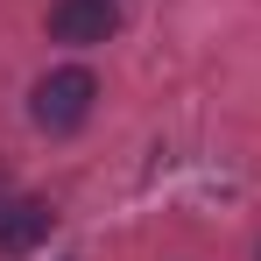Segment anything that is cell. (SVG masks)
<instances>
[{"instance_id": "1", "label": "cell", "mask_w": 261, "mask_h": 261, "mask_svg": "<svg viewBox=\"0 0 261 261\" xmlns=\"http://www.w3.org/2000/svg\"><path fill=\"white\" fill-rule=\"evenodd\" d=\"M92 106H99V78L85 64H57V71H43L29 85V120L43 134H78L92 120Z\"/></svg>"}, {"instance_id": "2", "label": "cell", "mask_w": 261, "mask_h": 261, "mask_svg": "<svg viewBox=\"0 0 261 261\" xmlns=\"http://www.w3.org/2000/svg\"><path fill=\"white\" fill-rule=\"evenodd\" d=\"M57 43L92 49V43H113L120 36V0H49V21H43Z\"/></svg>"}, {"instance_id": "3", "label": "cell", "mask_w": 261, "mask_h": 261, "mask_svg": "<svg viewBox=\"0 0 261 261\" xmlns=\"http://www.w3.org/2000/svg\"><path fill=\"white\" fill-rule=\"evenodd\" d=\"M49 226H57V212H49V198H0V261H21L36 254L49 240Z\"/></svg>"}, {"instance_id": "4", "label": "cell", "mask_w": 261, "mask_h": 261, "mask_svg": "<svg viewBox=\"0 0 261 261\" xmlns=\"http://www.w3.org/2000/svg\"><path fill=\"white\" fill-rule=\"evenodd\" d=\"M0 198H7V170H0Z\"/></svg>"}]
</instances>
